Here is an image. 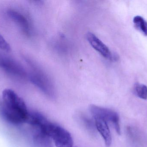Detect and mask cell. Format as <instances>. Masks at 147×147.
Wrapping results in <instances>:
<instances>
[{"mask_svg": "<svg viewBox=\"0 0 147 147\" xmlns=\"http://www.w3.org/2000/svg\"><path fill=\"white\" fill-rule=\"evenodd\" d=\"M2 98V114L8 121L16 124L27 122L29 113L22 98L10 89L3 91Z\"/></svg>", "mask_w": 147, "mask_h": 147, "instance_id": "6da1fadb", "label": "cell"}, {"mask_svg": "<svg viewBox=\"0 0 147 147\" xmlns=\"http://www.w3.org/2000/svg\"><path fill=\"white\" fill-rule=\"evenodd\" d=\"M36 128L44 131L53 141L56 147H73V141L70 133L66 129L47 119Z\"/></svg>", "mask_w": 147, "mask_h": 147, "instance_id": "7a4b0ae2", "label": "cell"}, {"mask_svg": "<svg viewBox=\"0 0 147 147\" xmlns=\"http://www.w3.org/2000/svg\"><path fill=\"white\" fill-rule=\"evenodd\" d=\"M90 110L94 118H100L105 121L107 123H111L117 133L121 134L120 118L116 112L109 109L95 105H91Z\"/></svg>", "mask_w": 147, "mask_h": 147, "instance_id": "3957f363", "label": "cell"}, {"mask_svg": "<svg viewBox=\"0 0 147 147\" xmlns=\"http://www.w3.org/2000/svg\"><path fill=\"white\" fill-rule=\"evenodd\" d=\"M30 80L46 95L52 98L54 97L55 90L54 85L45 72L40 70H36L30 76Z\"/></svg>", "mask_w": 147, "mask_h": 147, "instance_id": "277c9868", "label": "cell"}, {"mask_svg": "<svg viewBox=\"0 0 147 147\" xmlns=\"http://www.w3.org/2000/svg\"><path fill=\"white\" fill-rule=\"evenodd\" d=\"M0 68L10 75L25 77L26 73L21 66L13 60L6 56L0 55Z\"/></svg>", "mask_w": 147, "mask_h": 147, "instance_id": "5b68a950", "label": "cell"}, {"mask_svg": "<svg viewBox=\"0 0 147 147\" xmlns=\"http://www.w3.org/2000/svg\"><path fill=\"white\" fill-rule=\"evenodd\" d=\"M86 39L91 46L104 58L110 60L115 59V55L112 54L109 47L95 34L88 33L86 35Z\"/></svg>", "mask_w": 147, "mask_h": 147, "instance_id": "8992f818", "label": "cell"}, {"mask_svg": "<svg viewBox=\"0 0 147 147\" xmlns=\"http://www.w3.org/2000/svg\"><path fill=\"white\" fill-rule=\"evenodd\" d=\"M7 13L8 16L20 26L25 34L30 35V24L28 20L22 14L13 9H9Z\"/></svg>", "mask_w": 147, "mask_h": 147, "instance_id": "52a82bcc", "label": "cell"}, {"mask_svg": "<svg viewBox=\"0 0 147 147\" xmlns=\"http://www.w3.org/2000/svg\"><path fill=\"white\" fill-rule=\"evenodd\" d=\"M96 129L102 137L105 146L109 147L112 143V137L108 123L103 120L94 118Z\"/></svg>", "mask_w": 147, "mask_h": 147, "instance_id": "ba28073f", "label": "cell"}, {"mask_svg": "<svg viewBox=\"0 0 147 147\" xmlns=\"http://www.w3.org/2000/svg\"><path fill=\"white\" fill-rule=\"evenodd\" d=\"M35 129L34 140L39 147H53L52 140L45 132L38 128Z\"/></svg>", "mask_w": 147, "mask_h": 147, "instance_id": "9c48e42d", "label": "cell"}, {"mask_svg": "<svg viewBox=\"0 0 147 147\" xmlns=\"http://www.w3.org/2000/svg\"><path fill=\"white\" fill-rule=\"evenodd\" d=\"M134 22L136 27L143 33L144 35L147 36V22L144 18L140 16L134 17Z\"/></svg>", "mask_w": 147, "mask_h": 147, "instance_id": "30bf717a", "label": "cell"}, {"mask_svg": "<svg viewBox=\"0 0 147 147\" xmlns=\"http://www.w3.org/2000/svg\"><path fill=\"white\" fill-rule=\"evenodd\" d=\"M134 91L136 95L141 99H147V87L145 85L137 83L135 85Z\"/></svg>", "mask_w": 147, "mask_h": 147, "instance_id": "8fae6325", "label": "cell"}, {"mask_svg": "<svg viewBox=\"0 0 147 147\" xmlns=\"http://www.w3.org/2000/svg\"><path fill=\"white\" fill-rule=\"evenodd\" d=\"M82 120L86 128L88 129V130L91 133H94V132H95V129H96L95 121L94 122L92 121V120H90V119L85 117H82Z\"/></svg>", "mask_w": 147, "mask_h": 147, "instance_id": "7c38bea8", "label": "cell"}, {"mask_svg": "<svg viewBox=\"0 0 147 147\" xmlns=\"http://www.w3.org/2000/svg\"><path fill=\"white\" fill-rule=\"evenodd\" d=\"M0 48L6 52H9L11 50L10 45L0 34Z\"/></svg>", "mask_w": 147, "mask_h": 147, "instance_id": "4fadbf2b", "label": "cell"}, {"mask_svg": "<svg viewBox=\"0 0 147 147\" xmlns=\"http://www.w3.org/2000/svg\"></svg>", "mask_w": 147, "mask_h": 147, "instance_id": "5bb4252c", "label": "cell"}]
</instances>
